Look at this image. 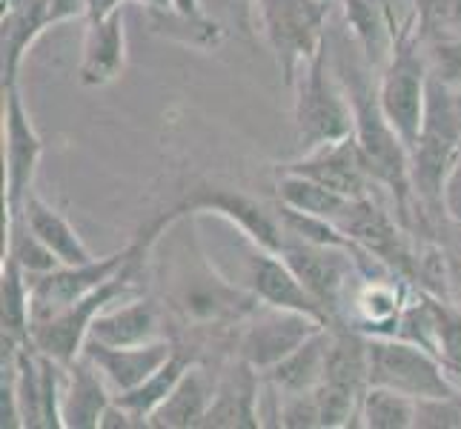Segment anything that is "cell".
<instances>
[{"label":"cell","mask_w":461,"mask_h":429,"mask_svg":"<svg viewBox=\"0 0 461 429\" xmlns=\"http://www.w3.org/2000/svg\"><path fill=\"white\" fill-rule=\"evenodd\" d=\"M167 312L152 298H126L123 307L104 309L89 326V338L106 346H140L167 338Z\"/></svg>","instance_id":"cell-13"},{"label":"cell","mask_w":461,"mask_h":429,"mask_svg":"<svg viewBox=\"0 0 461 429\" xmlns=\"http://www.w3.org/2000/svg\"><path fill=\"white\" fill-rule=\"evenodd\" d=\"M367 358L373 387H390L416 401L461 395V387L447 367L412 341L395 335H367Z\"/></svg>","instance_id":"cell-3"},{"label":"cell","mask_w":461,"mask_h":429,"mask_svg":"<svg viewBox=\"0 0 461 429\" xmlns=\"http://www.w3.org/2000/svg\"><path fill=\"white\" fill-rule=\"evenodd\" d=\"M281 258L293 266L298 281L307 286V292L321 304L330 324H336L341 312L349 307L356 286L361 281L358 252L353 246H330L310 244L298 237H284Z\"/></svg>","instance_id":"cell-4"},{"label":"cell","mask_w":461,"mask_h":429,"mask_svg":"<svg viewBox=\"0 0 461 429\" xmlns=\"http://www.w3.org/2000/svg\"><path fill=\"white\" fill-rule=\"evenodd\" d=\"M212 395H215V380L195 361L178 380V387L169 392V398L152 412L149 421L158 429H186V426L195 429L203 424L206 409L212 404Z\"/></svg>","instance_id":"cell-19"},{"label":"cell","mask_w":461,"mask_h":429,"mask_svg":"<svg viewBox=\"0 0 461 429\" xmlns=\"http://www.w3.org/2000/svg\"><path fill=\"white\" fill-rule=\"evenodd\" d=\"M195 361H198L195 355H186L184 349L178 346V349L172 353V358L164 363L161 370L152 372L140 387H135V389H130V392L115 395V401L123 404L126 409H132L135 416H140L144 421H149V418H152V412L169 398V392H172L175 387H178V380L184 378V372H186L189 367H193ZM149 426H152V421H149Z\"/></svg>","instance_id":"cell-22"},{"label":"cell","mask_w":461,"mask_h":429,"mask_svg":"<svg viewBox=\"0 0 461 429\" xmlns=\"http://www.w3.org/2000/svg\"><path fill=\"white\" fill-rule=\"evenodd\" d=\"M258 370L249 367L244 358H238L232 370L215 384L212 404L206 409V418L201 426H261V409H258Z\"/></svg>","instance_id":"cell-15"},{"label":"cell","mask_w":461,"mask_h":429,"mask_svg":"<svg viewBox=\"0 0 461 429\" xmlns=\"http://www.w3.org/2000/svg\"><path fill=\"white\" fill-rule=\"evenodd\" d=\"M341 12L349 38L358 43L364 60L381 72L393 55L395 38H399L387 4L384 0H341Z\"/></svg>","instance_id":"cell-17"},{"label":"cell","mask_w":461,"mask_h":429,"mask_svg":"<svg viewBox=\"0 0 461 429\" xmlns=\"http://www.w3.org/2000/svg\"><path fill=\"white\" fill-rule=\"evenodd\" d=\"M453 249L447 252V255H450V261L456 264V273L461 275V224H453Z\"/></svg>","instance_id":"cell-32"},{"label":"cell","mask_w":461,"mask_h":429,"mask_svg":"<svg viewBox=\"0 0 461 429\" xmlns=\"http://www.w3.org/2000/svg\"><path fill=\"white\" fill-rule=\"evenodd\" d=\"M441 206H444V218H447L450 224H461V152L447 174V181H444Z\"/></svg>","instance_id":"cell-29"},{"label":"cell","mask_w":461,"mask_h":429,"mask_svg":"<svg viewBox=\"0 0 461 429\" xmlns=\"http://www.w3.org/2000/svg\"><path fill=\"white\" fill-rule=\"evenodd\" d=\"M416 26L421 40L461 35V0H416Z\"/></svg>","instance_id":"cell-27"},{"label":"cell","mask_w":461,"mask_h":429,"mask_svg":"<svg viewBox=\"0 0 461 429\" xmlns=\"http://www.w3.org/2000/svg\"><path fill=\"white\" fill-rule=\"evenodd\" d=\"M290 89L295 92L293 101L295 135L304 152L356 132L353 103H349L339 75L330 63L327 38L321 43V49L298 67Z\"/></svg>","instance_id":"cell-1"},{"label":"cell","mask_w":461,"mask_h":429,"mask_svg":"<svg viewBox=\"0 0 461 429\" xmlns=\"http://www.w3.org/2000/svg\"><path fill=\"white\" fill-rule=\"evenodd\" d=\"M6 218H9V224H6V232H9L6 235V258H12L14 264H18L26 275H46V273H52V269L63 266L55 252L29 229L23 215H6Z\"/></svg>","instance_id":"cell-25"},{"label":"cell","mask_w":461,"mask_h":429,"mask_svg":"<svg viewBox=\"0 0 461 429\" xmlns=\"http://www.w3.org/2000/svg\"><path fill=\"white\" fill-rule=\"evenodd\" d=\"M276 195H278V203L293 206V210H301V212H310V215L330 218L332 224H336V218L347 210L349 201H353V198L336 192V189L307 178V174L287 172V169L278 172Z\"/></svg>","instance_id":"cell-21"},{"label":"cell","mask_w":461,"mask_h":429,"mask_svg":"<svg viewBox=\"0 0 461 429\" xmlns=\"http://www.w3.org/2000/svg\"><path fill=\"white\" fill-rule=\"evenodd\" d=\"M276 418H278V426H287V429H315V426H321L312 389L310 392H295V395H281V407L276 409Z\"/></svg>","instance_id":"cell-28"},{"label":"cell","mask_w":461,"mask_h":429,"mask_svg":"<svg viewBox=\"0 0 461 429\" xmlns=\"http://www.w3.org/2000/svg\"><path fill=\"white\" fill-rule=\"evenodd\" d=\"M121 4L123 0H86V21H104L121 12Z\"/></svg>","instance_id":"cell-31"},{"label":"cell","mask_w":461,"mask_h":429,"mask_svg":"<svg viewBox=\"0 0 461 429\" xmlns=\"http://www.w3.org/2000/svg\"><path fill=\"white\" fill-rule=\"evenodd\" d=\"M144 6H149V9H172L169 6V0H140Z\"/></svg>","instance_id":"cell-34"},{"label":"cell","mask_w":461,"mask_h":429,"mask_svg":"<svg viewBox=\"0 0 461 429\" xmlns=\"http://www.w3.org/2000/svg\"><path fill=\"white\" fill-rule=\"evenodd\" d=\"M453 300L461 307V275L453 269Z\"/></svg>","instance_id":"cell-33"},{"label":"cell","mask_w":461,"mask_h":429,"mask_svg":"<svg viewBox=\"0 0 461 429\" xmlns=\"http://www.w3.org/2000/svg\"><path fill=\"white\" fill-rule=\"evenodd\" d=\"M427 92H430V67H427L424 40L412 18L395 38L387 67L378 72V101L393 130L412 149L421 135Z\"/></svg>","instance_id":"cell-2"},{"label":"cell","mask_w":461,"mask_h":429,"mask_svg":"<svg viewBox=\"0 0 461 429\" xmlns=\"http://www.w3.org/2000/svg\"><path fill=\"white\" fill-rule=\"evenodd\" d=\"M172 212L178 218L210 212L235 224L247 235L249 244H258L269 252H278V255L284 249V229H281L278 215L267 212L258 201H252L244 192H232V189H195L193 198H186L181 206H175Z\"/></svg>","instance_id":"cell-10"},{"label":"cell","mask_w":461,"mask_h":429,"mask_svg":"<svg viewBox=\"0 0 461 429\" xmlns=\"http://www.w3.org/2000/svg\"><path fill=\"white\" fill-rule=\"evenodd\" d=\"M4 161H6V212L18 215L23 198L32 192V181L43 155V140L32 123L23 98L18 92V84L4 86Z\"/></svg>","instance_id":"cell-8"},{"label":"cell","mask_w":461,"mask_h":429,"mask_svg":"<svg viewBox=\"0 0 461 429\" xmlns=\"http://www.w3.org/2000/svg\"><path fill=\"white\" fill-rule=\"evenodd\" d=\"M281 169L307 174V178L336 189V192H341L347 198L370 195V189L375 183L370 169H367V161H364V152L358 147L356 132L347 135V138H339V140L321 143V147H315V149L301 152L295 161L284 164Z\"/></svg>","instance_id":"cell-9"},{"label":"cell","mask_w":461,"mask_h":429,"mask_svg":"<svg viewBox=\"0 0 461 429\" xmlns=\"http://www.w3.org/2000/svg\"><path fill=\"white\" fill-rule=\"evenodd\" d=\"M178 349V344L164 338L155 344H140V346H106L101 341L86 338L84 353L98 372L106 378V384L113 387L115 395L130 392L135 387H140L144 380L164 367V363L172 358V353Z\"/></svg>","instance_id":"cell-12"},{"label":"cell","mask_w":461,"mask_h":429,"mask_svg":"<svg viewBox=\"0 0 461 429\" xmlns=\"http://www.w3.org/2000/svg\"><path fill=\"white\" fill-rule=\"evenodd\" d=\"M244 290L267 307L307 312L330 324L321 304L307 292V286L298 281L293 266L284 261L278 252H269L258 244H252L244 258Z\"/></svg>","instance_id":"cell-11"},{"label":"cell","mask_w":461,"mask_h":429,"mask_svg":"<svg viewBox=\"0 0 461 429\" xmlns=\"http://www.w3.org/2000/svg\"><path fill=\"white\" fill-rule=\"evenodd\" d=\"M86 40L81 55V77L84 86H106L118 81L126 67V35H123V9L109 14L104 21H86Z\"/></svg>","instance_id":"cell-16"},{"label":"cell","mask_w":461,"mask_h":429,"mask_svg":"<svg viewBox=\"0 0 461 429\" xmlns=\"http://www.w3.org/2000/svg\"><path fill=\"white\" fill-rule=\"evenodd\" d=\"M18 215H23L29 229L55 252L63 266H77V264L95 261V255L89 252V246L81 241V235L75 232V227L55 210L52 203H46L35 192V189H32V192L23 198V206H21Z\"/></svg>","instance_id":"cell-20"},{"label":"cell","mask_w":461,"mask_h":429,"mask_svg":"<svg viewBox=\"0 0 461 429\" xmlns=\"http://www.w3.org/2000/svg\"><path fill=\"white\" fill-rule=\"evenodd\" d=\"M358 426L367 429H416V398L390 387H367L358 409Z\"/></svg>","instance_id":"cell-23"},{"label":"cell","mask_w":461,"mask_h":429,"mask_svg":"<svg viewBox=\"0 0 461 429\" xmlns=\"http://www.w3.org/2000/svg\"><path fill=\"white\" fill-rule=\"evenodd\" d=\"M140 426H149V421L135 416L132 409H126L115 398H113V404L106 407L104 418H101V429H140Z\"/></svg>","instance_id":"cell-30"},{"label":"cell","mask_w":461,"mask_h":429,"mask_svg":"<svg viewBox=\"0 0 461 429\" xmlns=\"http://www.w3.org/2000/svg\"><path fill=\"white\" fill-rule=\"evenodd\" d=\"M324 326L330 324L307 312L258 304L247 315V324L238 335V358H244L258 372H267Z\"/></svg>","instance_id":"cell-7"},{"label":"cell","mask_w":461,"mask_h":429,"mask_svg":"<svg viewBox=\"0 0 461 429\" xmlns=\"http://www.w3.org/2000/svg\"><path fill=\"white\" fill-rule=\"evenodd\" d=\"M135 266H130L126 273L104 283L101 290L89 292L86 298L75 300V304L63 307L60 312L43 317V321L32 324L29 341L35 344L43 355H50L60 363H72L77 355L84 353V344L89 338V326L104 309H109L121 298L135 295Z\"/></svg>","instance_id":"cell-5"},{"label":"cell","mask_w":461,"mask_h":429,"mask_svg":"<svg viewBox=\"0 0 461 429\" xmlns=\"http://www.w3.org/2000/svg\"><path fill=\"white\" fill-rule=\"evenodd\" d=\"M332 338V324L318 329L315 335H310L304 344L293 353L278 361L276 367H269L264 375L267 387L281 395H295V392H310L324 380L327 372V349Z\"/></svg>","instance_id":"cell-18"},{"label":"cell","mask_w":461,"mask_h":429,"mask_svg":"<svg viewBox=\"0 0 461 429\" xmlns=\"http://www.w3.org/2000/svg\"><path fill=\"white\" fill-rule=\"evenodd\" d=\"M115 392L106 384V378L98 372V367L86 358L77 355L72 363H67L60 389V418L67 429H95L101 426V418L106 407L113 404Z\"/></svg>","instance_id":"cell-14"},{"label":"cell","mask_w":461,"mask_h":429,"mask_svg":"<svg viewBox=\"0 0 461 429\" xmlns=\"http://www.w3.org/2000/svg\"><path fill=\"white\" fill-rule=\"evenodd\" d=\"M318 4H324V6H330V4H332V0H318Z\"/></svg>","instance_id":"cell-35"},{"label":"cell","mask_w":461,"mask_h":429,"mask_svg":"<svg viewBox=\"0 0 461 429\" xmlns=\"http://www.w3.org/2000/svg\"><path fill=\"white\" fill-rule=\"evenodd\" d=\"M4 286V338L9 341H29L32 329V290H29V275L14 264L12 258H4V275H0Z\"/></svg>","instance_id":"cell-24"},{"label":"cell","mask_w":461,"mask_h":429,"mask_svg":"<svg viewBox=\"0 0 461 429\" xmlns=\"http://www.w3.org/2000/svg\"><path fill=\"white\" fill-rule=\"evenodd\" d=\"M264 23V35L278 58L287 86L298 67L310 60L327 38L330 6L318 0H256Z\"/></svg>","instance_id":"cell-6"},{"label":"cell","mask_w":461,"mask_h":429,"mask_svg":"<svg viewBox=\"0 0 461 429\" xmlns=\"http://www.w3.org/2000/svg\"><path fill=\"white\" fill-rule=\"evenodd\" d=\"M424 55L433 81L453 92H461V35L424 40Z\"/></svg>","instance_id":"cell-26"}]
</instances>
